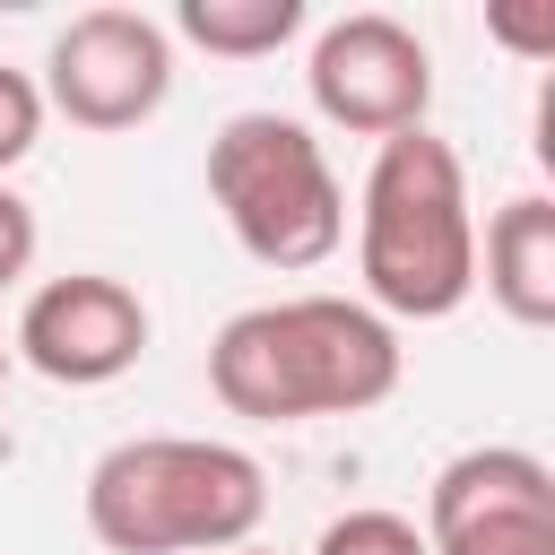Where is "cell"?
Instances as JSON below:
<instances>
[{
    "mask_svg": "<svg viewBox=\"0 0 555 555\" xmlns=\"http://www.w3.org/2000/svg\"><path fill=\"white\" fill-rule=\"evenodd\" d=\"M425 555H555V468L520 442H477L425 486Z\"/></svg>",
    "mask_w": 555,
    "mask_h": 555,
    "instance_id": "obj_7",
    "label": "cell"
},
{
    "mask_svg": "<svg viewBox=\"0 0 555 555\" xmlns=\"http://www.w3.org/2000/svg\"><path fill=\"white\" fill-rule=\"evenodd\" d=\"M260 512V460L217 434H130L87 468V529L104 555H234Z\"/></svg>",
    "mask_w": 555,
    "mask_h": 555,
    "instance_id": "obj_3",
    "label": "cell"
},
{
    "mask_svg": "<svg viewBox=\"0 0 555 555\" xmlns=\"http://www.w3.org/2000/svg\"><path fill=\"white\" fill-rule=\"evenodd\" d=\"M312 555H425V529L390 503H356L312 538Z\"/></svg>",
    "mask_w": 555,
    "mask_h": 555,
    "instance_id": "obj_11",
    "label": "cell"
},
{
    "mask_svg": "<svg viewBox=\"0 0 555 555\" xmlns=\"http://www.w3.org/2000/svg\"><path fill=\"white\" fill-rule=\"evenodd\" d=\"M156 321H147V295L113 269H69V278H43L9 330V356L35 364L43 382L61 390H104L121 382L139 356H147Z\"/></svg>",
    "mask_w": 555,
    "mask_h": 555,
    "instance_id": "obj_8",
    "label": "cell"
},
{
    "mask_svg": "<svg viewBox=\"0 0 555 555\" xmlns=\"http://www.w3.org/2000/svg\"><path fill=\"white\" fill-rule=\"evenodd\" d=\"M9 364H17V356H9V338H0V399H9Z\"/></svg>",
    "mask_w": 555,
    "mask_h": 555,
    "instance_id": "obj_15",
    "label": "cell"
},
{
    "mask_svg": "<svg viewBox=\"0 0 555 555\" xmlns=\"http://www.w3.org/2000/svg\"><path fill=\"white\" fill-rule=\"evenodd\" d=\"M35 139H43V87H35L26 69H9V61H0V173H9V165H26V156H35Z\"/></svg>",
    "mask_w": 555,
    "mask_h": 555,
    "instance_id": "obj_12",
    "label": "cell"
},
{
    "mask_svg": "<svg viewBox=\"0 0 555 555\" xmlns=\"http://www.w3.org/2000/svg\"><path fill=\"white\" fill-rule=\"evenodd\" d=\"M477 286L494 295L512 330H555V199L546 191H520L486 217Z\"/></svg>",
    "mask_w": 555,
    "mask_h": 555,
    "instance_id": "obj_9",
    "label": "cell"
},
{
    "mask_svg": "<svg viewBox=\"0 0 555 555\" xmlns=\"http://www.w3.org/2000/svg\"><path fill=\"white\" fill-rule=\"evenodd\" d=\"M234 555H269V546H234Z\"/></svg>",
    "mask_w": 555,
    "mask_h": 555,
    "instance_id": "obj_16",
    "label": "cell"
},
{
    "mask_svg": "<svg viewBox=\"0 0 555 555\" xmlns=\"http://www.w3.org/2000/svg\"><path fill=\"white\" fill-rule=\"evenodd\" d=\"M208 199L225 217V234L243 243V260L295 278L321 269L347 243V191L312 139V121L295 113H234L208 139Z\"/></svg>",
    "mask_w": 555,
    "mask_h": 555,
    "instance_id": "obj_4",
    "label": "cell"
},
{
    "mask_svg": "<svg viewBox=\"0 0 555 555\" xmlns=\"http://www.w3.org/2000/svg\"><path fill=\"white\" fill-rule=\"evenodd\" d=\"M304 95L330 130H356V139H399V130H425L434 113V52L408 17L390 9H347L312 35L304 52Z\"/></svg>",
    "mask_w": 555,
    "mask_h": 555,
    "instance_id": "obj_6",
    "label": "cell"
},
{
    "mask_svg": "<svg viewBox=\"0 0 555 555\" xmlns=\"http://www.w3.org/2000/svg\"><path fill=\"white\" fill-rule=\"evenodd\" d=\"M494 35L529 61H555V17H520V9H494Z\"/></svg>",
    "mask_w": 555,
    "mask_h": 555,
    "instance_id": "obj_14",
    "label": "cell"
},
{
    "mask_svg": "<svg viewBox=\"0 0 555 555\" xmlns=\"http://www.w3.org/2000/svg\"><path fill=\"white\" fill-rule=\"evenodd\" d=\"M399 373H408L399 330L356 295H278L208 338V390L225 416L251 425L364 416L399 390Z\"/></svg>",
    "mask_w": 555,
    "mask_h": 555,
    "instance_id": "obj_1",
    "label": "cell"
},
{
    "mask_svg": "<svg viewBox=\"0 0 555 555\" xmlns=\"http://www.w3.org/2000/svg\"><path fill=\"white\" fill-rule=\"evenodd\" d=\"M356 304L382 321H451L477 295V208L451 139L399 130L373 147L356 191Z\"/></svg>",
    "mask_w": 555,
    "mask_h": 555,
    "instance_id": "obj_2",
    "label": "cell"
},
{
    "mask_svg": "<svg viewBox=\"0 0 555 555\" xmlns=\"http://www.w3.org/2000/svg\"><path fill=\"white\" fill-rule=\"evenodd\" d=\"M165 35H182L217 61H269L278 43L304 35V0H182Z\"/></svg>",
    "mask_w": 555,
    "mask_h": 555,
    "instance_id": "obj_10",
    "label": "cell"
},
{
    "mask_svg": "<svg viewBox=\"0 0 555 555\" xmlns=\"http://www.w3.org/2000/svg\"><path fill=\"white\" fill-rule=\"evenodd\" d=\"M35 243H43V225H35V199L0 182V286H17V278L35 269Z\"/></svg>",
    "mask_w": 555,
    "mask_h": 555,
    "instance_id": "obj_13",
    "label": "cell"
},
{
    "mask_svg": "<svg viewBox=\"0 0 555 555\" xmlns=\"http://www.w3.org/2000/svg\"><path fill=\"white\" fill-rule=\"evenodd\" d=\"M35 87H43V113H61L69 130L121 139V130L156 121L173 95V35L147 9H78L52 35Z\"/></svg>",
    "mask_w": 555,
    "mask_h": 555,
    "instance_id": "obj_5",
    "label": "cell"
}]
</instances>
